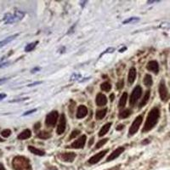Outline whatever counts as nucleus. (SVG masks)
<instances>
[{
    "label": "nucleus",
    "instance_id": "obj_1",
    "mask_svg": "<svg viewBox=\"0 0 170 170\" xmlns=\"http://www.w3.org/2000/svg\"><path fill=\"white\" fill-rule=\"evenodd\" d=\"M159 117H160V110L158 107H153L148 113L145 126L142 129V133H147L151 131L158 123Z\"/></svg>",
    "mask_w": 170,
    "mask_h": 170
},
{
    "label": "nucleus",
    "instance_id": "obj_2",
    "mask_svg": "<svg viewBox=\"0 0 170 170\" xmlns=\"http://www.w3.org/2000/svg\"><path fill=\"white\" fill-rule=\"evenodd\" d=\"M12 166L15 170H32L29 159L22 156L15 157L12 161Z\"/></svg>",
    "mask_w": 170,
    "mask_h": 170
},
{
    "label": "nucleus",
    "instance_id": "obj_3",
    "mask_svg": "<svg viewBox=\"0 0 170 170\" xmlns=\"http://www.w3.org/2000/svg\"><path fill=\"white\" fill-rule=\"evenodd\" d=\"M25 16V13L21 10H15L13 14L7 13L4 16V21L5 24H12V23L18 22L21 20L23 19Z\"/></svg>",
    "mask_w": 170,
    "mask_h": 170
},
{
    "label": "nucleus",
    "instance_id": "obj_4",
    "mask_svg": "<svg viewBox=\"0 0 170 170\" xmlns=\"http://www.w3.org/2000/svg\"><path fill=\"white\" fill-rule=\"evenodd\" d=\"M143 122V117L142 116H138L135 117V119L134 120L132 123V124L130 126L129 130V136H133L134 134H135L137 131L140 129V126Z\"/></svg>",
    "mask_w": 170,
    "mask_h": 170
},
{
    "label": "nucleus",
    "instance_id": "obj_5",
    "mask_svg": "<svg viewBox=\"0 0 170 170\" xmlns=\"http://www.w3.org/2000/svg\"><path fill=\"white\" fill-rule=\"evenodd\" d=\"M142 95V88L140 87V85H137L134 89L131 95H130V99H129V104L130 106H134L137 100L140 98V96Z\"/></svg>",
    "mask_w": 170,
    "mask_h": 170
},
{
    "label": "nucleus",
    "instance_id": "obj_6",
    "mask_svg": "<svg viewBox=\"0 0 170 170\" xmlns=\"http://www.w3.org/2000/svg\"><path fill=\"white\" fill-rule=\"evenodd\" d=\"M58 117H59V114H58L57 111H53L49 112L46 117L45 124L48 127H55L57 121H58Z\"/></svg>",
    "mask_w": 170,
    "mask_h": 170
},
{
    "label": "nucleus",
    "instance_id": "obj_7",
    "mask_svg": "<svg viewBox=\"0 0 170 170\" xmlns=\"http://www.w3.org/2000/svg\"><path fill=\"white\" fill-rule=\"evenodd\" d=\"M159 95H160V98L163 101L166 102L168 100V99L169 97V95H168V89L166 87V84H165V82L164 80H162L160 82V84H159Z\"/></svg>",
    "mask_w": 170,
    "mask_h": 170
},
{
    "label": "nucleus",
    "instance_id": "obj_8",
    "mask_svg": "<svg viewBox=\"0 0 170 170\" xmlns=\"http://www.w3.org/2000/svg\"><path fill=\"white\" fill-rule=\"evenodd\" d=\"M87 140V136L86 135H82L79 137L77 140H76L73 143L70 145V146H66V148H72V149H82L84 147L85 143Z\"/></svg>",
    "mask_w": 170,
    "mask_h": 170
},
{
    "label": "nucleus",
    "instance_id": "obj_9",
    "mask_svg": "<svg viewBox=\"0 0 170 170\" xmlns=\"http://www.w3.org/2000/svg\"><path fill=\"white\" fill-rule=\"evenodd\" d=\"M77 154L74 152H64V153H60L58 155V157L61 159V161L66 162V163H72L75 160Z\"/></svg>",
    "mask_w": 170,
    "mask_h": 170
},
{
    "label": "nucleus",
    "instance_id": "obj_10",
    "mask_svg": "<svg viewBox=\"0 0 170 170\" xmlns=\"http://www.w3.org/2000/svg\"><path fill=\"white\" fill-rule=\"evenodd\" d=\"M66 118L65 114H61L60 120H59V124L57 126L56 129L57 134L59 135L62 134L66 130Z\"/></svg>",
    "mask_w": 170,
    "mask_h": 170
},
{
    "label": "nucleus",
    "instance_id": "obj_11",
    "mask_svg": "<svg viewBox=\"0 0 170 170\" xmlns=\"http://www.w3.org/2000/svg\"><path fill=\"white\" fill-rule=\"evenodd\" d=\"M108 151H109V150H108V149H106V150L101 151L100 152H99V153H97V154H95V155H94L92 157H90V158L89 159L88 163H90V164H96V163H99V162H100V160L105 157V155H106Z\"/></svg>",
    "mask_w": 170,
    "mask_h": 170
},
{
    "label": "nucleus",
    "instance_id": "obj_12",
    "mask_svg": "<svg viewBox=\"0 0 170 170\" xmlns=\"http://www.w3.org/2000/svg\"><path fill=\"white\" fill-rule=\"evenodd\" d=\"M125 148L123 147V146H120V147H117L116 150H114L111 154H110V156L106 158V163H108V162H111V161H113V160H115L116 158H117L119 156L121 155L122 153L124 151Z\"/></svg>",
    "mask_w": 170,
    "mask_h": 170
},
{
    "label": "nucleus",
    "instance_id": "obj_13",
    "mask_svg": "<svg viewBox=\"0 0 170 170\" xmlns=\"http://www.w3.org/2000/svg\"><path fill=\"white\" fill-rule=\"evenodd\" d=\"M88 115V108L83 105H80L77 107V115L76 117L77 119H81L85 117Z\"/></svg>",
    "mask_w": 170,
    "mask_h": 170
},
{
    "label": "nucleus",
    "instance_id": "obj_14",
    "mask_svg": "<svg viewBox=\"0 0 170 170\" xmlns=\"http://www.w3.org/2000/svg\"><path fill=\"white\" fill-rule=\"evenodd\" d=\"M146 69L150 72H153L155 74H157L159 72V66L157 61H151L146 65Z\"/></svg>",
    "mask_w": 170,
    "mask_h": 170
},
{
    "label": "nucleus",
    "instance_id": "obj_15",
    "mask_svg": "<svg viewBox=\"0 0 170 170\" xmlns=\"http://www.w3.org/2000/svg\"><path fill=\"white\" fill-rule=\"evenodd\" d=\"M95 103L98 106H104L107 104V99L105 95H103L101 93H100L96 96V100H95Z\"/></svg>",
    "mask_w": 170,
    "mask_h": 170
},
{
    "label": "nucleus",
    "instance_id": "obj_16",
    "mask_svg": "<svg viewBox=\"0 0 170 170\" xmlns=\"http://www.w3.org/2000/svg\"><path fill=\"white\" fill-rule=\"evenodd\" d=\"M136 76H137V71L134 67H131L129 69V76H128V82L129 84H133L134 83L136 79Z\"/></svg>",
    "mask_w": 170,
    "mask_h": 170
},
{
    "label": "nucleus",
    "instance_id": "obj_17",
    "mask_svg": "<svg viewBox=\"0 0 170 170\" xmlns=\"http://www.w3.org/2000/svg\"><path fill=\"white\" fill-rule=\"evenodd\" d=\"M31 137H32V132H31L30 129H25V130H23L22 132L20 134L17 138H18V140H27V139H29Z\"/></svg>",
    "mask_w": 170,
    "mask_h": 170
},
{
    "label": "nucleus",
    "instance_id": "obj_18",
    "mask_svg": "<svg viewBox=\"0 0 170 170\" xmlns=\"http://www.w3.org/2000/svg\"><path fill=\"white\" fill-rule=\"evenodd\" d=\"M18 36H19V34L16 33V34H14V35H12V36L8 37V38H6L5 39H4L3 41L0 42V48L4 47V46H5L6 44H8L9 43H10L11 41H13V40H14L16 37H18Z\"/></svg>",
    "mask_w": 170,
    "mask_h": 170
},
{
    "label": "nucleus",
    "instance_id": "obj_19",
    "mask_svg": "<svg viewBox=\"0 0 170 170\" xmlns=\"http://www.w3.org/2000/svg\"><path fill=\"white\" fill-rule=\"evenodd\" d=\"M111 123H107L106 124L104 125L101 129H100V132H99V136H100V137H102V136L108 133V131H109V129H111Z\"/></svg>",
    "mask_w": 170,
    "mask_h": 170
},
{
    "label": "nucleus",
    "instance_id": "obj_20",
    "mask_svg": "<svg viewBox=\"0 0 170 170\" xmlns=\"http://www.w3.org/2000/svg\"><path fill=\"white\" fill-rule=\"evenodd\" d=\"M28 150L34 154V155H37V156H44L45 155V152L43 151H42V150H39L38 148L34 147V146H32V145H29L28 146Z\"/></svg>",
    "mask_w": 170,
    "mask_h": 170
},
{
    "label": "nucleus",
    "instance_id": "obj_21",
    "mask_svg": "<svg viewBox=\"0 0 170 170\" xmlns=\"http://www.w3.org/2000/svg\"><path fill=\"white\" fill-rule=\"evenodd\" d=\"M127 99H128V94L124 92L123 95H122L121 98H120V100H119V103H118V107L122 109L126 105V102H127Z\"/></svg>",
    "mask_w": 170,
    "mask_h": 170
},
{
    "label": "nucleus",
    "instance_id": "obj_22",
    "mask_svg": "<svg viewBox=\"0 0 170 170\" xmlns=\"http://www.w3.org/2000/svg\"><path fill=\"white\" fill-rule=\"evenodd\" d=\"M150 95H151V91L147 90L145 92V96H144L143 99H142L141 102L140 103V108H142L143 106H145L147 104L148 100H149V99H150Z\"/></svg>",
    "mask_w": 170,
    "mask_h": 170
},
{
    "label": "nucleus",
    "instance_id": "obj_23",
    "mask_svg": "<svg viewBox=\"0 0 170 170\" xmlns=\"http://www.w3.org/2000/svg\"><path fill=\"white\" fill-rule=\"evenodd\" d=\"M106 113H107V109L105 108V109L102 110H99L96 111V114H95V117L97 120H101L104 117H106Z\"/></svg>",
    "mask_w": 170,
    "mask_h": 170
},
{
    "label": "nucleus",
    "instance_id": "obj_24",
    "mask_svg": "<svg viewBox=\"0 0 170 170\" xmlns=\"http://www.w3.org/2000/svg\"><path fill=\"white\" fill-rule=\"evenodd\" d=\"M143 82H144V84H145V86H147V87H151V85H152V83H153L151 76L150 75V74H146V75L145 76V77H144Z\"/></svg>",
    "mask_w": 170,
    "mask_h": 170
},
{
    "label": "nucleus",
    "instance_id": "obj_25",
    "mask_svg": "<svg viewBox=\"0 0 170 170\" xmlns=\"http://www.w3.org/2000/svg\"><path fill=\"white\" fill-rule=\"evenodd\" d=\"M130 114H131V111L129 109H125L123 111H122L121 112H119V115H118V117L120 119H125V118H127V117H129L130 116Z\"/></svg>",
    "mask_w": 170,
    "mask_h": 170
},
{
    "label": "nucleus",
    "instance_id": "obj_26",
    "mask_svg": "<svg viewBox=\"0 0 170 170\" xmlns=\"http://www.w3.org/2000/svg\"><path fill=\"white\" fill-rule=\"evenodd\" d=\"M38 137L39 139H43V140H48L49 138L51 137V134L49 132H46V131H41L38 134Z\"/></svg>",
    "mask_w": 170,
    "mask_h": 170
},
{
    "label": "nucleus",
    "instance_id": "obj_27",
    "mask_svg": "<svg viewBox=\"0 0 170 170\" xmlns=\"http://www.w3.org/2000/svg\"><path fill=\"white\" fill-rule=\"evenodd\" d=\"M38 43V41H36V42H33V43H28L26 47H25V51L26 52H31V51H32L35 48H36V46L37 44Z\"/></svg>",
    "mask_w": 170,
    "mask_h": 170
},
{
    "label": "nucleus",
    "instance_id": "obj_28",
    "mask_svg": "<svg viewBox=\"0 0 170 170\" xmlns=\"http://www.w3.org/2000/svg\"><path fill=\"white\" fill-rule=\"evenodd\" d=\"M100 89H101V90L105 91V92H109L111 89V85L108 82H105V83H101Z\"/></svg>",
    "mask_w": 170,
    "mask_h": 170
},
{
    "label": "nucleus",
    "instance_id": "obj_29",
    "mask_svg": "<svg viewBox=\"0 0 170 170\" xmlns=\"http://www.w3.org/2000/svg\"><path fill=\"white\" fill-rule=\"evenodd\" d=\"M108 140H109L108 138H106V139H103V140H100V141H98L97 144H96V145H95V149H100V147H102L108 141Z\"/></svg>",
    "mask_w": 170,
    "mask_h": 170
},
{
    "label": "nucleus",
    "instance_id": "obj_30",
    "mask_svg": "<svg viewBox=\"0 0 170 170\" xmlns=\"http://www.w3.org/2000/svg\"><path fill=\"white\" fill-rule=\"evenodd\" d=\"M140 21V19H139L138 17H130V18H129V19L123 21V24L134 23V22H136V21Z\"/></svg>",
    "mask_w": 170,
    "mask_h": 170
},
{
    "label": "nucleus",
    "instance_id": "obj_31",
    "mask_svg": "<svg viewBox=\"0 0 170 170\" xmlns=\"http://www.w3.org/2000/svg\"><path fill=\"white\" fill-rule=\"evenodd\" d=\"M80 130L78 129H74L72 133H71V135L69 136V140H72V139H74L76 138L77 135H79L80 134Z\"/></svg>",
    "mask_w": 170,
    "mask_h": 170
},
{
    "label": "nucleus",
    "instance_id": "obj_32",
    "mask_svg": "<svg viewBox=\"0 0 170 170\" xmlns=\"http://www.w3.org/2000/svg\"><path fill=\"white\" fill-rule=\"evenodd\" d=\"M11 134V130L10 129H4L3 130L2 132H1V135L3 136L4 138H8V137H9Z\"/></svg>",
    "mask_w": 170,
    "mask_h": 170
},
{
    "label": "nucleus",
    "instance_id": "obj_33",
    "mask_svg": "<svg viewBox=\"0 0 170 170\" xmlns=\"http://www.w3.org/2000/svg\"><path fill=\"white\" fill-rule=\"evenodd\" d=\"M80 78H83L82 77H81V75L80 74H78V73H74V74H72V76L71 77V81H81V79Z\"/></svg>",
    "mask_w": 170,
    "mask_h": 170
},
{
    "label": "nucleus",
    "instance_id": "obj_34",
    "mask_svg": "<svg viewBox=\"0 0 170 170\" xmlns=\"http://www.w3.org/2000/svg\"><path fill=\"white\" fill-rule=\"evenodd\" d=\"M71 104H70V106H69V111L71 112V115H72L73 113V111H74V108H75V102L73 101V100H71Z\"/></svg>",
    "mask_w": 170,
    "mask_h": 170
},
{
    "label": "nucleus",
    "instance_id": "obj_35",
    "mask_svg": "<svg viewBox=\"0 0 170 170\" xmlns=\"http://www.w3.org/2000/svg\"><path fill=\"white\" fill-rule=\"evenodd\" d=\"M124 86V81L123 79H121L120 81H118L117 83V89H122Z\"/></svg>",
    "mask_w": 170,
    "mask_h": 170
},
{
    "label": "nucleus",
    "instance_id": "obj_36",
    "mask_svg": "<svg viewBox=\"0 0 170 170\" xmlns=\"http://www.w3.org/2000/svg\"><path fill=\"white\" fill-rule=\"evenodd\" d=\"M114 50H115V49H114V48H112V47H111V48H108V49H106V51H104V52H103V53H102L101 55H100V57H101L102 55H106V54L112 53V52H113Z\"/></svg>",
    "mask_w": 170,
    "mask_h": 170
},
{
    "label": "nucleus",
    "instance_id": "obj_37",
    "mask_svg": "<svg viewBox=\"0 0 170 170\" xmlns=\"http://www.w3.org/2000/svg\"><path fill=\"white\" fill-rule=\"evenodd\" d=\"M160 27L164 28V29H170V23H162Z\"/></svg>",
    "mask_w": 170,
    "mask_h": 170
},
{
    "label": "nucleus",
    "instance_id": "obj_38",
    "mask_svg": "<svg viewBox=\"0 0 170 170\" xmlns=\"http://www.w3.org/2000/svg\"><path fill=\"white\" fill-rule=\"evenodd\" d=\"M35 111H37V109L30 110V111H26L25 113L23 114V116H27V115H29V114L33 113V112H35Z\"/></svg>",
    "mask_w": 170,
    "mask_h": 170
},
{
    "label": "nucleus",
    "instance_id": "obj_39",
    "mask_svg": "<svg viewBox=\"0 0 170 170\" xmlns=\"http://www.w3.org/2000/svg\"><path fill=\"white\" fill-rule=\"evenodd\" d=\"M9 64H10V62H9V61H7V62L2 63V64H0V68L6 67V66H9Z\"/></svg>",
    "mask_w": 170,
    "mask_h": 170
},
{
    "label": "nucleus",
    "instance_id": "obj_40",
    "mask_svg": "<svg viewBox=\"0 0 170 170\" xmlns=\"http://www.w3.org/2000/svg\"><path fill=\"white\" fill-rule=\"evenodd\" d=\"M43 83V82H41V81H39V82H35V83H33L28 84V86H29V87H32V86H35V85H38V84H40V83Z\"/></svg>",
    "mask_w": 170,
    "mask_h": 170
},
{
    "label": "nucleus",
    "instance_id": "obj_41",
    "mask_svg": "<svg viewBox=\"0 0 170 170\" xmlns=\"http://www.w3.org/2000/svg\"><path fill=\"white\" fill-rule=\"evenodd\" d=\"M123 128H124V125H123V124H120V125H118V126H117V131H120V130H122V129H123Z\"/></svg>",
    "mask_w": 170,
    "mask_h": 170
},
{
    "label": "nucleus",
    "instance_id": "obj_42",
    "mask_svg": "<svg viewBox=\"0 0 170 170\" xmlns=\"http://www.w3.org/2000/svg\"><path fill=\"white\" fill-rule=\"evenodd\" d=\"M39 128H40V123H38L37 124L34 125V130H35V131H37Z\"/></svg>",
    "mask_w": 170,
    "mask_h": 170
},
{
    "label": "nucleus",
    "instance_id": "obj_43",
    "mask_svg": "<svg viewBox=\"0 0 170 170\" xmlns=\"http://www.w3.org/2000/svg\"><path fill=\"white\" fill-rule=\"evenodd\" d=\"M8 79H9V78H6V77H4V78H1V79H0V85H1V84H3L4 83H5Z\"/></svg>",
    "mask_w": 170,
    "mask_h": 170
},
{
    "label": "nucleus",
    "instance_id": "obj_44",
    "mask_svg": "<svg viewBox=\"0 0 170 170\" xmlns=\"http://www.w3.org/2000/svg\"><path fill=\"white\" fill-rule=\"evenodd\" d=\"M7 95L6 94H0V100H4L5 97H6Z\"/></svg>",
    "mask_w": 170,
    "mask_h": 170
},
{
    "label": "nucleus",
    "instance_id": "obj_45",
    "mask_svg": "<svg viewBox=\"0 0 170 170\" xmlns=\"http://www.w3.org/2000/svg\"><path fill=\"white\" fill-rule=\"evenodd\" d=\"M39 70H40V68L36 67V68H34V69H32V73H34V72H38V71H39Z\"/></svg>",
    "mask_w": 170,
    "mask_h": 170
},
{
    "label": "nucleus",
    "instance_id": "obj_46",
    "mask_svg": "<svg viewBox=\"0 0 170 170\" xmlns=\"http://www.w3.org/2000/svg\"><path fill=\"white\" fill-rule=\"evenodd\" d=\"M114 98H115V95H114V94H111V95H110V100H111V101H113Z\"/></svg>",
    "mask_w": 170,
    "mask_h": 170
},
{
    "label": "nucleus",
    "instance_id": "obj_47",
    "mask_svg": "<svg viewBox=\"0 0 170 170\" xmlns=\"http://www.w3.org/2000/svg\"><path fill=\"white\" fill-rule=\"evenodd\" d=\"M93 142H94V137L93 138H91V140H89V145L90 146L93 145Z\"/></svg>",
    "mask_w": 170,
    "mask_h": 170
},
{
    "label": "nucleus",
    "instance_id": "obj_48",
    "mask_svg": "<svg viewBox=\"0 0 170 170\" xmlns=\"http://www.w3.org/2000/svg\"><path fill=\"white\" fill-rule=\"evenodd\" d=\"M126 49H127V47H123V48H122V49L119 50V52H120V53H123V52H124Z\"/></svg>",
    "mask_w": 170,
    "mask_h": 170
},
{
    "label": "nucleus",
    "instance_id": "obj_49",
    "mask_svg": "<svg viewBox=\"0 0 170 170\" xmlns=\"http://www.w3.org/2000/svg\"><path fill=\"white\" fill-rule=\"evenodd\" d=\"M160 1H158V0H157V1H147L148 4H153V3H159Z\"/></svg>",
    "mask_w": 170,
    "mask_h": 170
},
{
    "label": "nucleus",
    "instance_id": "obj_50",
    "mask_svg": "<svg viewBox=\"0 0 170 170\" xmlns=\"http://www.w3.org/2000/svg\"><path fill=\"white\" fill-rule=\"evenodd\" d=\"M0 170H5V168H4V167L3 164H0Z\"/></svg>",
    "mask_w": 170,
    "mask_h": 170
},
{
    "label": "nucleus",
    "instance_id": "obj_51",
    "mask_svg": "<svg viewBox=\"0 0 170 170\" xmlns=\"http://www.w3.org/2000/svg\"><path fill=\"white\" fill-rule=\"evenodd\" d=\"M4 140H3V139L0 137V142H4Z\"/></svg>",
    "mask_w": 170,
    "mask_h": 170
},
{
    "label": "nucleus",
    "instance_id": "obj_52",
    "mask_svg": "<svg viewBox=\"0 0 170 170\" xmlns=\"http://www.w3.org/2000/svg\"><path fill=\"white\" fill-rule=\"evenodd\" d=\"M169 111H170V104H169Z\"/></svg>",
    "mask_w": 170,
    "mask_h": 170
}]
</instances>
